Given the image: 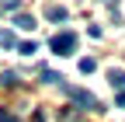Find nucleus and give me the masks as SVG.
I'll use <instances>...</instances> for the list:
<instances>
[{
	"label": "nucleus",
	"mask_w": 125,
	"mask_h": 122,
	"mask_svg": "<svg viewBox=\"0 0 125 122\" xmlns=\"http://www.w3.org/2000/svg\"><path fill=\"white\" fill-rule=\"evenodd\" d=\"M14 24L28 32V28H35V18H31V14H18V18H14Z\"/></svg>",
	"instance_id": "6"
},
{
	"label": "nucleus",
	"mask_w": 125,
	"mask_h": 122,
	"mask_svg": "<svg viewBox=\"0 0 125 122\" xmlns=\"http://www.w3.org/2000/svg\"><path fill=\"white\" fill-rule=\"evenodd\" d=\"M18 7H21V0H4V11H10V14H14Z\"/></svg>",
	"instance_id": "10"
},
{
	"label": "nucleus",
	"mask_w": 125,
	"mask_h": 122,
	"mask_svg": "<svg viewBox=\"0 0 125 122\" xmlns=\"http://www.w3.org/2000/svg\"><path fill=\"white\" fill-rule=\"evenodd\" d=\"M108 80H111V87H118L122 94H125V70H111V73H108Z\"/></svg>",
	"instance_id": "4"
},
{
	"label": "nucleus",
	"mask_w": 125,
	"mask_h": 122,
	"mask_svg": "<svg viewBox=\"0 0 125 122\" xmlns=\"http://www.w3.org/2000/svg\"><path fill=\"white\" fill-rule=\"evenodd\" d=\"M0 45H4V49H18V38H14V32H4V28H0Z\"/></svg>",
	"instance_id": "5"
},
{
	"label": "nucleus",
	"mask_w": 125,
	"mask_h": 122,
	"mask_svg": "<svg viewBox=\"0 0 125 122\" xmlns=\"http://www.w3.org/2000/svg\"><path fill=\"white\" fill-rule=\"evenodd\" d=\"M59 91L62 94H70L76 105H80V108H97V98L90 94V91H80V87H73V84H66V77L59 80Z\"/></svg>",
	"instance_id": "1"
},
{
	"label": "nucleus",
	"mask_w": 125,
	"mask_h": 122,
	"mask_svg": "<svg viewBox=\"0 0 125 122\" xmlns=\"http://www.w3.org/2000/svg\"><path fill=\"white\" fill-rule=\"evenodd\" d=\"M0 84H4V87H14V84H18V73H14V70H4V73H0Z\"/></svg>",
	"instance_id": "7"
},
{
	"label": "nucleus",
	"mask_w": 125,
	"mask_h": 122,
	"mask_svg": "<svg viewBox=\"0 0 125 122\" xmlns=\"http://www.w3.org/2000/svg\"><path fill=\"white\" fill-rule=\"evenodd\" d=\"M76 49V35L73 32H59L56 38H52V52H59V56H70Z\"/></svg>",
	"instance_id": "2"
},
{
	"label": "nucleus",
	"mask_w": 125,
	"mask_h": 122,
	"mask_svg": "<svg viewBox=\"0 0 125 122\" xmlns=\"http://www.w3.org/2000/svg\"><path fill=\"white\" fill-rule=\"evenodd\" d=\"M18 49H21L24 56H31V52H38V45H35V42H21V45H18Z\"/></svg>",
	"instance_id": "9"
},
{
	"label": "nucleus",
	"mask_w": 125,
	"mask_h": 122,
	"mask_svg": "<svg viewBox=\"0 0 125 122\" xmlns=\"http://www.w3.org/2000/svg\"><path fill=\"white\" fill-rule=\"evenodd\" d=\"M115 105H118V108H125V94H118V98H115Z\"/></svg>",
	"instance_id": "12"
},
{
	"label": "nucleus",
	"mask_w": 125,
	"mask_h": 122,
	"mask_svg": "<svg viewBox=\"0 0 125 122\" xmlns=\"http://www.w3.org/2000/svg\"><path fill=\"white\" fill-rule=\"evenodd\" d=\"M45 18H49V21H66L70 14H66V7H56V4H49V7H45Z\"/></svg>",
	"instance_id": "3"
},
{
	"label": "nucleus",
	"mask_w": 125,
	"mask_h": 122,
	"mask_svg": "<svg viewBox=\"0 0 125 122\" xmlns=\"http://www.w3.org/2000/svg\"><path fill=\"white\" fill-rule=\"evenodd\" d=\"M0 122H21L18 115H10V112H0Z\"/></svg>",
	"instance_id": "11"
},
{
	"label": "nucleus",
	"mask_w": 125,
	"mask_h": 122,
	"mask_svg": "<svg viewBox=\"0 0 125 122\" xmlns=\"http://www.w3.org/2000/svg\"><path fill=\"white\" fill-rule=\"evenodd\" d=\"M94 70H97L94 59H80V73H94Z\"/></svg>",
	"instance_id": "8"
}]
</instances>
